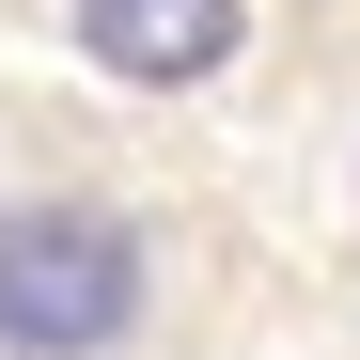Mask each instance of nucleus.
Masks as SVG:
<instances>
[{
    "label": "nucleus",
    "instance_id": "obj_2",
    "mask_svg": "<svg viewBox=\"0 0 360 360\" xmlns=\"http://www.w3.org/2000/svg\"><path fill=\"white\" fill-rule=\"evenodd\" d=\"M79 47L110 79H204L235 47V0H79Z\"/></svg>",
    "mask_w": 360,
    "mask_h": 360
},
{
    "label": "nucleus",
    "instance_id": "obj_1",
    "mask_svg": "<svg viewBox=\"0 0 360 360\" xmlns=\"http://www.w3.org/2000/svg\"><path fill=\"white\" fill-rule=\"evenodd\" d=\"M141 329V235L110 204H0V360H94Z\"/></svg>",
    "mask_w": 360,
    "mask_h": 360
}]
</instances>
